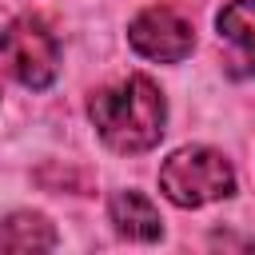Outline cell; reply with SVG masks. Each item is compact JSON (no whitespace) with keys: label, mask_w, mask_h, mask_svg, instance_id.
I'll return each mask as SVG.
<instances>
[{"label":"cell","mask_w":255,"mask_h":255,"mask_svg":"<svg viewBox=\"0 0 255 255\" xmlns=\"http://www.w3.org/2000/svg\"><path fill=\"white\" fill-rule=\"evenodd\" d=\"M88 116L112 151L139 155L163 139L167 104H163V92L147 76H128L120 84L100 88L88 100Z\"/></svg>","instance_id":"obj_1"},{"label":"cell","mask_w":255,"mask_h":255,"mask_svg":"<svg viewBox=\"0 0 255 255\" xmlns=\"http://www.w3.org/2000/svg\"><path fill=\"white\" fill-rule=\"evenodd\" d=\"M159 191L175 207H203L215 199L235 195V167L215 147H179L159 167Z\"/></svg>","instance_id":"obj_2"},{"label":"cell","mask_w":255,"mask_h":255,"mask_svg":"<svg viewBox=\"0 0 255 255\" xmlns=\"http://www.w3.org/2000/svg\"><path fill=\"white\" fill-rule=\"evenodd\" d=\"M0 64L24 88H48L60 72V40L44 16H16L0 28Z\"/></svg>","instance_id":"obj_3"},{"label":"cell","mask_w":255,"mask_h":255,"mask_svg":"<svg viewBox=\"0 0 255 255\" xmlns=\"http://www.w3.org/2000/svg\"><path fill=\"white\" fill-rule=\"evenodd\" d=\"M128 44L155 64H179L183 56H191L195 48V32L191 24L175 12V8H143L131 24H128Z\"/></svg>","instance_id":"obj_4"},{"label":"cell","mask_w":255,"mask_h":255,"mask_svg":"<svg viewBox=\"0 0 255 255\" xmlns=\"http://www.w3.org/2000/svg\"><path fill=\"white\" fill-rule=\"evenodd\" d=\"M108 219L116 223V231L124 239H135V243H155L163 235V219L155 211V203L143 195V191H116L108 199Z\"/></svg>","instance_id":"obj_5"},{"label":"cell","mask_w":255,"mask_h":255,"mask_svg":"<svg viewBox=\"0 0 255 255\" xmlns=\"http://www.w3.org/2000/svg\"><path fill=\"white\" fill-rule=\"evenodd\" d=\"M56 227L40 211H12L0 219V251H52Z\"/></svg>","instance_id":"obj_6"},{"label":"cell","mask_w":255,"mask_h":255,"mask_svg":"<svg viewBox=\"0 0 255 255\" xmlns=\"http://www.w3.org/2000/svg\"><path fill=\"white\" fill-rule=\"evenodd\" d=\"M215 28L243 56V64L255 68V0H231V4H223V12L215 16Z\"/></svg>","instance_id":"obj_7"}]
</instances>
